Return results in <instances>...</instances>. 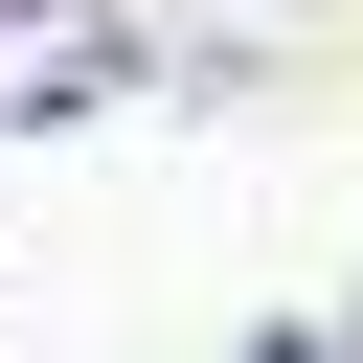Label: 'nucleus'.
Listing matches in <instances>:
<instances>
[{
	"mask_svg": "<svg viewBox=\"0 0 363 363\" xmlns=\"http://www.w3.org/2000/svg\"><path fill=\"white\" fill-rule=\"evenodd\" d=\"M250 363H363V340H250Z\"/></svg>",
	"mask_w": 363,
	"mask_h": 363,
	"instance_id": "obj_1",
	"label": "nucleus"
}]
</instances>
